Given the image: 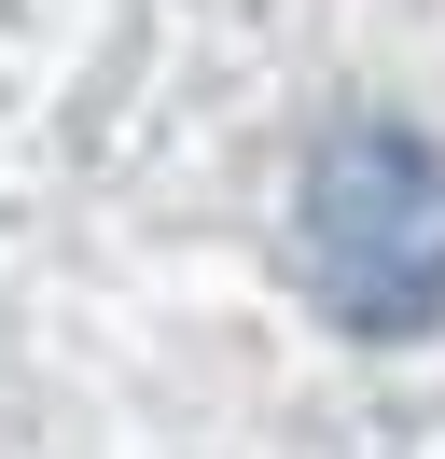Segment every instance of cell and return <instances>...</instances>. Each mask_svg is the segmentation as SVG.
<instances>
[{"label": "cell", "mask_w": 445, "mask_h": 459, "mask_svg": "<svg viewBox=\"0 0 445 459\" xmlns=\"http://www.w3.org/2000/svg\"><path fill=\"white\" fill-rule=\"evenodd\" d=\"M292 264L334 334H432L445 320V153L404 126H334L292 181Z\"/></svg>", "instance_id": "cell-1"}]
</instances>
